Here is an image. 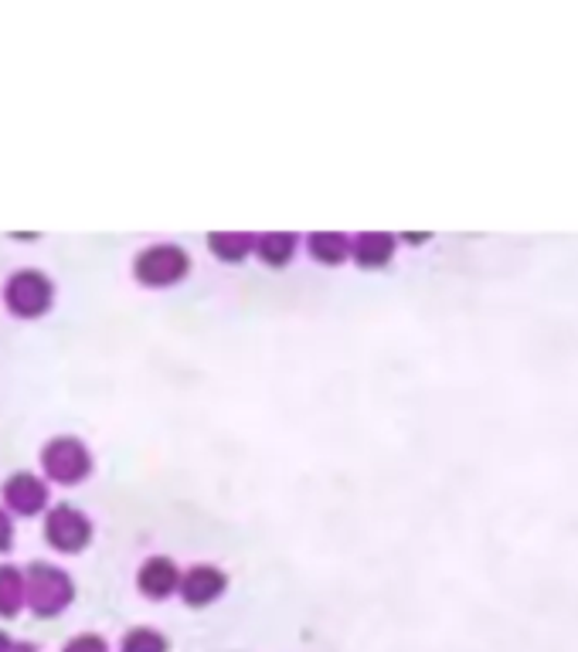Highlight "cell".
I'll list each match as a JSON object with an SVG mask.
<instances>
[{"mask_svg": "<svg viewBox=\"0 0 578 652\" xmlns=\"http://www.w3.org/2000/svg\"><path fill=\"white\" fill-rule=\"evenodd\" d=\"M27 602L38 615H59L72 602V581L51 564H32L27 571Z\"/></svg>", "mask_w": 578, "mask_h": 652, "instance_id": "6da1fadb", "label": "cell"}, {"mask_svg": "<svg viewBox=\"0 0 578 652\" xmlns=\"http://www.w3.org/2000/svg\"><path fill=\"white\" fill-rule=\"evenodd\" d=\"M187 251L177 245H153L140 251L136 259V279L147 282V286H171V282L184 279L187 272Z\"/></svg>", "mask_w": 578, "mask_h": 652, "instance_id": "7a4b0ae2", "label": "cell"}, {"mask_svg": "<svg viewBox=\"0 0 578 652\" xmlns=\"http://www.w3.org/2000/svg\"><path fill=\"white\" fill-rule=\"evenodd\" d=\"M45 530H48V541H51L54 548H59V551H65V554L82 551V548L89 544V537H93L89 520L82 517L75 506H69V503H62V506L51 509Z\"/></svg>", "mask_w": 578, "mask_h": 652, "instance_id": "3957f363", "label": "cell"}, {"mask_svg": "<svg viewBox=\"0 0 578 652\" xmlns=\"http://www.w3.org/2000/svg\"><path fill=\"white\" fill-rule=\"evenodd\" d=\"M4 296L17 317H38L51 306V282L41 272H17L11 275Z\"/></svg>", "mask_w": 578, "mask_h": 652, "instance_id": "277c9868", "label": "cell"}, {"mask_svg": "<svg viewBox=\"0 0 578 652\" xmlns=\"http://www.w3.org/2000/svg\"><path fill=\"white\" fill-rule=\"evenodd\" d=\"M89 466H93L89 448L78 439H54L45 448V469L51 472V479H59V483H78V479L89 472Z\"/></svg>", "mask_w": 578, "mask_h": 652, "instance_id": "5b68a950", "label": "cell"}, {"mask_svg": "<svg viewBox=\"0 0 578 652\" xmlns=\"http://www.w3.org/2000/svg\"><path fill=\"white\" fill-rule=\"evenodd\" d=\"M225 585H229V578L214 568V564H195L184 578H181V594H184V602L187 605H211L218 594L225 591Z\"/></svg>", "mask_w": 578, "mask_h": 652, "instance_id": "8992f818", "label": "cell"}, {"mask_svg": "<svg viewBox=\"0 0 578 652\" xmlns=\"http://www.w3.org/2000/svg\"><path fill=\"white\" fill-rule=\"evenodd\" d=\"M4 500H8L11 509H17V514H38V509L45 506V500H48V490H45V483L38 476L17 472L4 483Z\"/></svg>", "mask_w": 578, "mask_h": 652, "instance_id": "52a82bcc", "label": "cell"}, {"mask_svg": "<svg viewBox=\"0 0 578 652\" xmlns=\"http://www.w3.org/2000/svg\"><path fill=\"white\" fill-rule=\"evenodd\" d=\"M136 585H140V591L150 594V599H168L174 588H181L177 564L171 557H150V561H144Z\"/></svg>", "mask_w": 578, "mask_h": 652, "instance_id": "ba28073f", "label": "cell"}, {"mask_svg": "<svg viewBox=\"0 0 578 652\" xmlns=\"http://www.w3.org/2000/svg\"><path fill=\"white\" fill-rule=\"evenodd\" d=\"M351 251H354V259L361 262V266L374 269V266H384V262L392 259L395 238L384 235V232H365V235H357V242H354Z\"/></svg>", "mask_w": 578, "mask_h": 652, "instance_id": "9c48e42d", "label": "cell"}, {"mask_svg": "<svg viewBox=\"0 0 578 652\" xmlns=\"http://www.w3.org/2000/svg\"><path fill=\"white\" fill-rule=\"evenodd\" d=\"M307 248H310V255H313L317 262L337 266V262L347 259L354 245H351L341 232H313V235L307 238Z\"/></svg>", "mask_w": 578, "mask_h": 652, "instance_id": "30bf717a", "label": "cell"}, {"mask_svg": "<svg viewBox=\"0 0 578 652\" xmlns=\"http://www.w3.org/2000/svg\"><path fill=\"white\" fill-rule=\"evenodd\" d=\"M256 251L266 266H286L296 255V235L290 232H266L256 238Z\"/></svg>", "mask_w": 578, "mask_h": 652, "instance_id": "8fae6325", "label": "cell"}, {"mask_svg": "<svg viewBox=\"0 0 578 652\" xmlns=\"http://www.w3.org/2000/svg\"><path fill=\"white\" fill-rule=\"evenodd\" d=\"M208 242H211V251L225 262H238L249 255V248H256V238L245 232H214Z\"/></svg>", "mask_w": 578, "mask_h": 652, "instance_id": "7c38bea8", "label": "cell"}, {"mask_svg": "<svg viewBox=\"0 0 578 652\" xmlns=\"http://www.w3.org/2000/svg\"><path fill=\"white\" fill-rule=\"evenodd\" d=\"M21 605H24V578L17 568L4 564L0 568V615H17Z\"/></svg>", "mask_w": 578, "mask_h": 652, "instance_id": "4fadbf2b", "label": "cell"}, {"mask_svg": "<svg viewBox=\"0 0 578 652\" xmlns=\"http://www.w3.org/2000/svg\"><path fill=\"white\" fill-rule=\"evenodd\" d=\"M123 652H168V639L153 629H133L123 639Z\"/></svg>", "mask_w": 578, "mask_h": 652, "instance_id": "5bb4252c", "label": "cell"}, {"mask_svg": "<svg viewBox=\"0 0 578 652\" xmlns=\"http://www.w3.org/2000/svg\"><path fill=\"white\" fill-rule=\"evenodd\" d=\"M62 652H106V642L99 636H75Z\"/></svg>", "mask_w": 578, "mask_h": 652, "instance_id": "9a60e30c", "label": "cell"}, {"mask_svg": "<svg viewBox=\"0 0 578 652\" xmlns=\"http://www.w3.org/2000/svg\"><path fill=\"white\" fill-rule=\"evenodd\" d=\"M11 544V520H8V514L0 509V551H4Z\"/></svg>", "mask_w": 578, "mask_h": 652, "instance_id": "2e32d148", "label": "cell"}, {"mask_svg": "<svg viewBox=\"0 0 578 652\" xmlns=\"http://www.w3.org/2000/svg\"><path fill=\"white\" fill-rule=\"evenodd\" d=\"M0 652H32V645H14L4 632H0Z\"/></svg>", "mask_w": 578, "mask_h": 652, "instance_id": "e0dca14e", "label": "cell"}]
</instances>
